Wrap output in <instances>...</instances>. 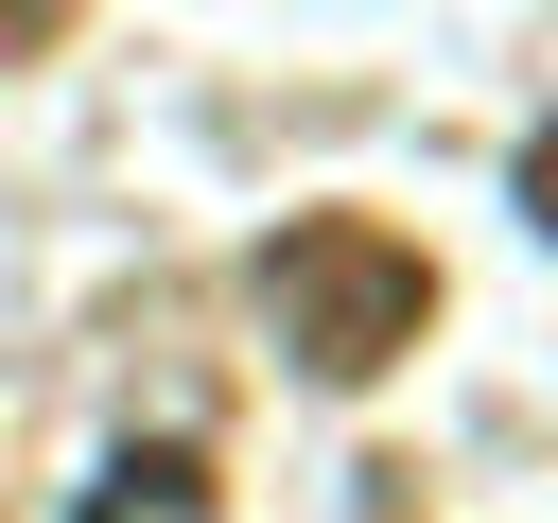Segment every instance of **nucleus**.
Listing matches in <instances>:
<instances>
[{
	"instance_id": "2",
	"label": "nucleus",
	"mask_w": 558,
	"mask_h": 523,
	"mask_svg": "<svg viewBox=\"0 0 558 523\" xmlns=\"http://www.w3.org/2000/svg\"><path fill=\"white\" fill-rule=\"evenodd\" d=\"M140 506H157V523H192V506H209V453H192V436H157V453H122V471L87 488V523H140Z\"/></svg>"
},
{
	"instance_id": "4",
	"label": "nucleus",
	"mask_w": 558,
	"mask_h": 523,
	"mask_svg": "<svg viewBox=\"0 0 558 523\" xmlns=\"http://www.w3.org/2000/svg\"><path fill=\"white\" fill-rule=\"evenodd\" d=\"M52 35H70V17H52V0H17V17H0V52H52Z\"/></svg>"
},
{
	"instance_id": "1",
	"label": "nucleus",
	"mask_w": 558,
	"mask_h": 523,
	"mask_svg": "<svg viewBox=\"0 0 558 523\" xmlns=\"http://www.w3.org/2000/svg\"><path fill=\"white\" fill-rule=\"evenodd\" d=\"M262 314H279V349H296L314 384H384V366L436 331V262H418L401 227H366V209H296V227L262 244Z\"/></svg>"
},
{
	"instance_id": "3",
	"label": "nucleus",
	"mask_w": 558,
	"mask_h": 523,
	"mask_svg": "<svg viewBox=\"0 0 558 523\" xmlns=\"http://www.w3.org/2000/svg\"><path fill=\"white\" fill-rule=\"evenodd\" d=\"M523 209H541V227H558V122H541V139H523Z\"/></svg>"
}]
</instances>
